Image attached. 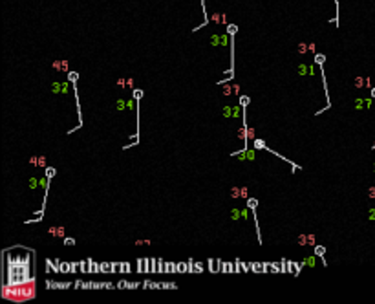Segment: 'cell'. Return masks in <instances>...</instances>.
I'll return each mask as SVG.
<instances>
[{
	"label": "cell",
	"mask_w": 375,
	"mask_h": 304,
	"mask_svg": "<svg viewBox=\"0 0 375 304\" xmlns=\"http://www.w3.org/2000/svg\"><path fill=\"white\" fill-rule=\"evenodd\" d=\"M31 277L29 269V255H6V266H4V278L8 286H18L28 282Z\"/></svg>",
	"instance_id": "cell-1"
},
{
	"label": "cell",
	"mask_w": 375,
	"mask_h": 304,
	"mask_svg": "<svg viewBox=\"0 0 375 304\" xmlns=\"http://www.w3.org/2000/svg\"><path fill=\"white\" fill-rule=\"evenodd\" d=\"M324 253H326V247L324 246H315V255L317 256H324Z\"/></svg>",
	"instance_id": "cell-2"
},
{
	"label": "cell",
	"mask_w": 375,
	"mask_h": 304,
	"mask_svg": "<svg viewBox=\"0 0 375 304\" xmlns=\"http://www.w3.org/2000/svg\"><path fill=\"white\" fill-rule=\"evenodd\" d=\"M68 79L75 84V83H77V79H79V74H77V72H68Z\"/></svg>",
	"instance_id": "cell-3"
},
{
	"label": "cell",
	"mask_w": 375,
	"mask_h": 304,
	"mask_svg": "<svg viewBox=\"0 0 375 304\" xmlns=\"http://www.w3.org/2000/svg\"><path fill=\"white\" fill-rule=\"evenodd\" d=\"M324 61H326V55H318V53L315 55V62H317L318 66H322V62H324Z\"/></svg>",
	"instance_id": "cell-4"
},
{
	"label": "cell",
	"mask_w": 375,
	"mask_h": 304,
	"mask_svg": "<svg viewBox=\"0 0 375 304\" xmlns=\"http://www.w3.org/2000/svg\"><path fill=\"white\" fill-rule=\"evenodd\" d=\"M256 205H258V202H256L254 198H251V200H247V207H251V209H253V211H254V209H256Z\"/></svg>",
	"instance_id": "cell-5"
},
{
	"label": "cell",
	"mask_w": 375,
	"mask_h": 304,
	"mask_svg": "<svg viewBox=\"0 0 375 304\" xmlns=\"http://www.w3.org/2000/svg\"><path fill=\"white\" fill-rule=\"evenodd\" d=\"M249 101H251L249 97H245V96H242V97H240V106H247V105H249Z\"/></svg>",
	"instance_id": "cell-6"
},
{
	"label": "cell",
	"mask_w": 375,
	"mask_h": 304,
	"mask_svg": "<svg viewBox=\"0 0 375 304\" xmlns=\"http://www.w3.org/2000/svg\"><path fill=\"white\" fill-rule=\"evenodd\" d=\"M141 97H143V92H141V90H134V99H135V101H139Z\"/></svg>",
	"instance_id": "cell-7"
},
{
	"label": "cell",
	"mask_w": 375,
	"mask_h": 304,
	"mask_svg": "<svg viewBox=\"0 0 375 304\" xmlns=\"http://www.w3.org/2000/svg\"><path fill=\"white\" fill-rule=\"evenodd\" d=\"M46 176H48V178H53V176H55V169H46Z\"/></svg>",
	"instance_id": "cell-8"
},
{
	"label": "cell",
	"mask_w": 375,
	"mask_h": 304,
	"mask_svg": "<svg viewBox=\"0 0 375 304\" xmlns=\"http://www.w3.org/2000/svg\"><path fill=\"white\" fill-rule=\"evenodd\" d=\"M70 266H72V264H60V271H62V273H64V271H70V269H68Z\"/></svg>",
	"instance_id": "cell-9"
},
{
	"label": "cell",
	"mask_w": 375,
	"mask_h": 304,
	"mask_svg": "<svg viewBox=\"0 0 375 304\" xmlns=\"http://www.w3.org/2000/svg\"><path fill=\"white\" fill-rule=\"evenodd\" d=\"M64 244L66 246H72V244H75V240L73 238H64Z\"/></svg>",
	"instance_id": "cell-10"
},
{
	"label": "cell",
	"mask_w": 375,
	"mask_h": 304,
	"mask_svg": "<svg viewBox=\"0 0 375 304\" xmlns=\"http://www.w3.org/2000/svg\"><path fill=\"white\" fill-rule=\"evenodd\" d=\"M227 30H229V33H236V31H238V28H236V26H229Z\"/></svg>",
	"instance_id": "cell-11"
},
{
	"label": "cell",
	"mask_w": 375,
	"mask_h": 304,
	"mask_svg": "<svg viewBox=\"0 0 375 304\" xmlns=\"http://www.w3.org/2000/svg\"><path fill=\"white\" fill-rule=\"evenodd\" d=\"M368 194H370V198H375V187H371V189L368 191Z\"/></svg>",
	"instance_id": "cell-12"
},
{
	"label": "cell",
	"mask_w": 375,
	"mask_h": 304,
	"mask_svg": "<svg viewBox=\"0 0 375 304\" xmlns=\"http://www.w3.org/2000/svg\"><path fill=\"white\" fill-rule=\"evenodd\" d=\"M308 244H311V246L315 244V237H313V235H309V237H308Z\"/></svg>",
	"instance_id": "cell-13"
},
{
	"label": "cell",
	"mask_w": 375,
	"mask_h": 304,
	"mask_svg": "<svg viewBox=\"0 0 375 304\" xmlns=\"http://www.w3.org/2000/svg\"><path fill=\"white\" fill-rule=\"evenodd\" d=\"M298 52H300V53L306 52V44H300V46H298Z\"/></svg>",
	"instance_id": "cell-14"
},
{
	"label": "cell",
	"mask_w": 375,
	"mask_h": 304,
	"mask_svg": "<svg viewBox=\"0 0 375 304\" xmlns=\"http://www.w3.org/2000/svg\"><path fill=\"white\" fill-rule=\"evenodd\" d=\"M178 271H189V269H185V264H178Z\"/></svg>",
	"instance_id": "cell-15"
},
{
	"label": "cell",
	"mask_w": 375,
	"mask_h": 304,
	"mask_svg": "<svg viewBox=\"0 0 375 304\" xmlns=\"http://www.w3.org/2000/svg\"><path fill=\"white\" fill-rule=\"evenodd\" d=\"M371 96H373V97H375V88H373V90H371Z\"/></svg>",
	"instance_id": "cell-16"
}]
</instances>
